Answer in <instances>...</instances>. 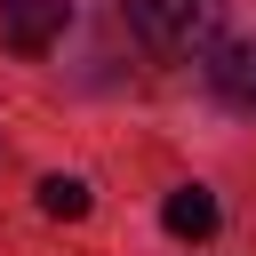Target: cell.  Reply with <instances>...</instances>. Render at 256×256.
<instances>
[{"mask_svg": "<svg viewBox=\"0 0 256 256\" xmlns=\"http://www.w3.org/2000/svg\"><path fill=\"white\" fill-rule=\"evenodd\" d=\"M136 40L160 48V56H208L216 32H224V0H120Z\"/></svg>", "mask_w": 256, "mask_h": 256, "instance_id": "cell-1", "label": "cell"}, {"mask_svg": "<svg viewBox=\"0 0 256 256\" xmlns=\"http://www.w3.org/2000/svg\"><path fill=\"white\" fill-rule=\"evenodd\" d=\"M72 24V0H0V40L16 56H48Z\"/></svg>", "mask_w": 256, "mask_h": 256, "instance_id": "cell-2", "label": "cell"}, {"mask_svg": "<svg viewBox=\"0 0 256 256\" xmlns=\"http://www.w3.org/2000/svg\"><path fill=\"white\" fill-rule=\"evenodd\" d=\"M208 80H216V96L232 112H256V40H224L216 64H208Z\"/></svg>", "mask_w": 256, "mask_h": 256, "instance_id": "cell-3", "label": "cell"}, {"mask_svg": "<svg viewBox=\"0 0 256 256\" xmlns=\"http://www.w3.org/2000/svg\"><path fill=\"white\" fill-rule=\"evenodd\" d=\"M160 224H168L176 240H208V232H216V192H208V184H176V192L160 200Z\"/></svg>", "mask_w": 256, "mask_h": 256, "instance_id": "cell-4", "label": "cell"}, {"mask_svg": "<svg viewBox=\"0 0 256 256\" xmlns=\"http://www.w3.org/2000/svg\"><path fill=\"white\" fill-rule=\"evenodd\" d=\"M40 216L80 224V216H88V184H80V176H40Z\"/></svg>", "mask_w": 256, "mask_h": 256, "instance_id": "cell-5", "label": "cell"}]
</instances>
